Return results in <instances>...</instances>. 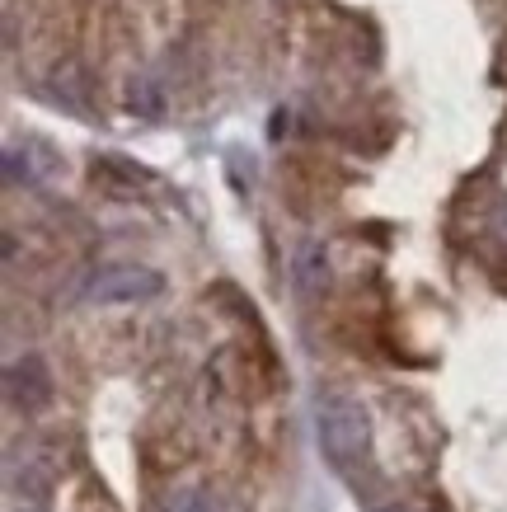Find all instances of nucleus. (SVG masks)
I'll use <instances>...</instances> for the list:
<instances>
[{"mask_svg": "<svg viewBox=\"0 0 507 512\" xmlns=\"http://www.w3.org/2000/svg\"><path fill=\"white\" fill-rule=\"evenodd\" d=\"M315 433H320V451L334 466H353L362 461V451L371 447V414L367 404L353 395H329L315 414Z\"/></svg>", "mask_w": 507, "mask_h": 512, "instance_id": "obj_1", "label": "nucleus"}, {"mask_svg": "<svg viewBox=\"0 0 507 512\" xmlns=\"http://www.w3.org/2000/svg\"><path fill=\"white\" fill-rule=\"evenodd\" d=\"M160 292H165V278H160L155 268L113 264L90 278L85 301H94V306H141V301H155Z\"/></svg>", "mask_w": 507, "mask_h": 512, "instance_id": "obj_2", "label": "nucleus"}, {"mask_svg": "<svg viewBox=\"0 0 507 512\" xmlns=\"http://www.w3.org/2000/svg\"><path fill=\"white\" fill-rule=\"evenodd\" d=\"M52 395V376H47L43 357H24V362H10L5 367V400L19 404V409H38V404Z\"/></svg>", "mask_w": 507, "mask_h": 512, "instance_id": "obj_3", "label": "nucleus"}, {"mask_svg": "<svg viewBox=\"0 0 507 512\" xmlns=\"http://www.w3.org/2000/svg\"><path fill=\"white\" fill-rule=\"evenodd\" d=\"M292 278H296V287H301L306 296H320L324 287H329V249H324V240H306V245H296Z\"/></svg>", "mask_w": 507, "mask_h": 512, "instance_id": "obj_4", "label": "nucleus"}, {"mask_svg": "<svg viewBox=\"0 0 507 512\" xmlns=\"http://www.w3.org/2000/svg\"><path fill=\"white\" fill-rule=\"evenodd\" d=\"M127 104H132L141 118H160V113H165V99H160V90H155V80H132Z\"/></svg>", "mask_w": 507, "mask_h": 512, "instance_id": "obj_5", "label": "nucleus"}, {"mask_svg": "<svg viewBox=\"0 0 507 512\" xmlns=\"http://www.w3.org/2000/svg\"><path fill=\"white\" fill-rule=\"evenodd\" d=\"M38 174H43V165H38L24 146H10V151H5V179H10V184H33Z\"/></svg>", "mask_w": 507, "mask_h": 512, "instance_id": "obj_6", "label": "nucleus"}, {"mask_svg": "<svg viewBox=\"0 0 507 512\" xmlns=\"http://www.w3.org/2000/svg\"><path fill=\"white\" fill-rule=\"evenodd\" d=\"M165 512H216V508H212V494H202V489H184V494L169 498Z\"/></svg>", "mask_w": 507, "mask_h": 512, "instance_id": "obj_7", "label": "nucleus"}, {"mask_svg": "<svg viewBox=\"0 0 507 512\" xmlns=\"http://www.w3.org/2000/svg\"><path fill=\"white\" fill-rule=\"evenodd\" d=\"M493 235H498V240L507 245V198L498 202V212H493Z\"/></svg>", "mask_w": 507, "mask_h": 512, "instance_id": "obj_8", "label": "nucleus"}, {"mask_svg": "<svg viewBox=\"0 0 507 512\" xmlns=\"http://www.w3.org/2000/svg\"><path fill=\"white\" fill-rule=\"evenodd\" d=\"M381 512H414V508H404V503H390V508H381Z\"/></svg>", "mask_w": 507, "mask_h": 512, "instance_id": "obj_9", "label": "nucleus"}]
</instances>
